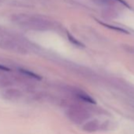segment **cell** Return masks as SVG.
Segmentation results:
<instances>
[{
  "label": "cell",
  "instance_id": "6da1fadb",
  "mask_svg": "<svg viewBox=\"0 0 134 134\" xmlns=\"http://www.w3.org/2000/svg\"><path fill=\"white\" fill-rule=\"evenodd\" d=\"M12 20L18 25L30 29H42L47 27V22L43 19L25 14H16L13 16Z\"/></svg>",
  "mask_w": 134,
  "mask_h": 134
},
{
  "label": "cell",
  "instance_id": "7a4b0ae2",
  "mask_svg": "<svg viewBox=\"0 0 134 134\" xmlns=\"http://www.w3.org/2000/svg\"><path fill=\"white\" fill-rule=\"evenodd\" d=\"M67 115L75 123H81L89 117L86 110L80 107H72L67 112Z\"/></svg>",
  "mask_w": 134,
  "mask_h": 134
},
{
  "label": "cell",
  "instance_id": "3957f363",
  "mask_svg": "<svg viewBox=\"0 0 134 134\" xmlns=\"http://www.w3.org/2000/svg\"><path fill=\"white\" fill-rule=\"evenodd\" d=\"M98 129H99V123L96 120H92V121H88L83 126V129L85 132H96V131H97Z\"/></svg>",
  "mask_w": 134,
  "mask_h": 134
},
{
  "label": "cell",
  "instance_id": "277c9868",
  "mask_svg": "<svg viewBox=\"0 0 134 134\" xmlns=\"http://www.w3.org/2000/svg\"><path fill=\"white\" fill-rule=\"evenodd\" d=\"M76 96H77V97H78L80 99H81V100L85 101V102L95 103L94 99H93L92 97H90L88 94H86L85 92H77Z\"/></svg>",
  "mask_w": 134,
  "mask_h": 134
},
{
  "label": "cell",
  "instance_id": "5b68a950",
  "mask_svg": "<svg viewBox=\"0 0 134 134\" xmlns=\"http://www.w3.org/2000/svg\"><path fill=\"white\" fill-rule=\"evenodd\" d=\"M21 72L22 74H24L27 75V76H29V77H32V78H35V79H40V78L39 77V76H38V75L35 74L34 73L29 72V70H21Z\"/></svg>",
  "mask_w": 134,
  "mask_h": 134
},
{
  "label": "cell",
  "instance_id": "8992f818",
  "mask_svg": "<svg viewBox=\"0 0 134 134\" xmlns=\"http://www.w3.org/2000/svg\"><path fill=\"white\" fill-rule=\"evenodd\" d=\"M68 36H69V39H70V41H72L74 43H75V44H77V45H78V46H82V44L79 42V41H77V40H76L71 35H68Z\"/></svg>",
  "mask_w": 134,
  "mask_h": 134
}]
</instances>
